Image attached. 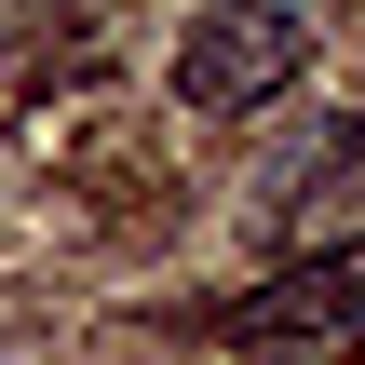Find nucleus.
Here are the masks:
<instances>
[{
	"mask_svg": "<svg viewBox=\"0 0 365 365\" xmlns=\"http://www.w3.org/2000/svg\"><path fill=\"white\" fill-rule=\"evenodd\" d=\"M298 68H312V14H298V0H217V14L176 41V95L217 108V122H230V108H271Z\"/></svg>",
	"mask_w": 365,
	"mask_h": 365,
	"instance_id": "nucleus-1",
	"label": "nucleus"
},
{
	"mask_svg": "<svg viewBox=\"0 0 365 365\" xmlns=\"http://www.w3.org/2000/svg\"><path fill=\"white\" fill-rule=\"evenodd\" d=\"M230 339H284V352H352L365 339V244H325V257H298V271H271L244 312H230Z\"/></svg>",
	"mask_w": 365,
	"mask_h": 365,
	"instance_id": "nucleus-2",
	"label": "nucleus"
}]
</instances>
